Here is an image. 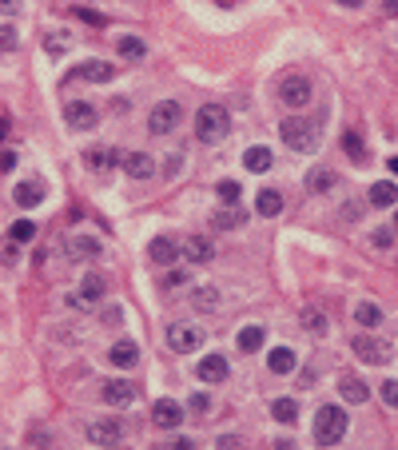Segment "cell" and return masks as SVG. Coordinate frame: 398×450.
Returning <instances> with one entry per match:
<instances>
[{
	"instance_id": "obj_1",
	"label": "cell",
	"mask_w": 398,
	"mask_h": 450,
	"mask_svg": "<svg viewBox=\"0 0 398 450\" xmlns=\"http://www.w3.org/2000/svg\"><path fill=\"white\" fill-rule=\"evenodd\" d=\"M227 132H231V112L223 104H203L195 112V136H199V144H219V140H227Z\"/></svg>"
},
{
	"instance_id": "obj_2",
	"label": "cell",
	"mask_w": 398,
	"mask_h": 450,
	"mask_svg": "<svg viewBox=\"0 0 398 450\" xmlns=\"http://www.w3.org/2000/svg\"><path fill=\"white\" fill-rule=\"evenodd\" d=\"M347 426H350L347 411L327 402V406H318V415H315V442L318 447H334V442H343Z\"/></svg>"
},
{
	"instance_id": "obj_3",
	"label": "cell",
	"mask_w": 398,
	"mask_h": 450,
	"mask_svg": "<svg viewBox=\"0 0 398 450\" xmlns=\"http://www.w3.org/2000/svg\"><path fill=\"white\" fill-rule=\"evenodd\" d=\"M279 136H283V144L291 147V152H302V156L318 152V128L311 124V120L291 116V120H283V124H279Z\"/></svg>"
},
{
	"instance_id": "obj_4",
	"label": "cell",
	"mask_w": 398,
	"mask_h": 450,
	"mask_svg": "<svg viewBox=\"0 0 398 450\" xmlns=\"http://www.w3.org/2000/svg\"><path fill=\"white\" fill-rule=\"evenodd\" d=\"M179 120H183V104H179V100H159L156 108L147 112V132L168 136V132L179 128Z\"/></svg>"
},
{
	"instance_id": "obj_5",
	"label": "cell",
	"mask_w": 398,
	"mask_h": 450,
	"mask_svg": "<svg viewBox=\"0 0 398 450\" xmlns=\"http://www.w3.org/2000/svg\"><path fill=\"white\" fill-rule=\"evenodd\" d=\"M168 347H172L175 354L199 351V347H203V331L191 327V323H172V327H168Z\"/></svg>"
},
{
	"instance_id": "obj_6",
	"label": "cell",
	"mask_w": 398,
	"mask_h": 450,
	"mask_svg": "<svg viewBox=\"0 0 398 450\" xmlns=\"http://www.w3.org/2000/svg\"><path fill=\"white\" fill-rule=\"evenodd\" d=\"M96 120H100V112H96L88 100H68V104H64V124L72 132H92Z\"/></svg>"
},
{
	"instance_id": "obj_7",
	"label": "cell",
	"mask_w": 398,
	"mask_h": 450,
	"mask_svg": "<svg viewBox=\"0 0 398 450\" xmlns=\"http://www.w3.org/2000/svg\"><path fill=\"white\" fill-rule=\"evenodd\" d=\"M311 96H315V88H311L307 76H287V80L279 84V100H283L287 108H307Z\"/></svg>"
},
{
	"instance_id": "obj_8",
	"label": "cell",
	"mask_w": 398,
	"mask_h": 450,
	"mask_svg": "<svg viewBox=\"0 0 398 450\" xmlns=\"http://www.w3.org/2000/svg\"><path fill=\"white\" fill-rule=\"evenodd\" d=\"M350 351L359 354L363 363H374V367H382V363H390V347H386L382 339H374V335H354V343H350Z\"/></svg>"
},
{
	"instance_id": "obj_9",
	"label": "cell",
	"mask_w": 398,
	"mask_h": 450,
	"mask_svg": "<svg viewBox=\"0 0 398 450\" xmlns=\"http://www.w3.org/2000/svg\"><path fill=\"white\" fill-rule=\"evenodd\" d=\"M124 438V422L120 418H92L88 422V442L96 447H116Z\"/></svg>"
},
{
	"instance_id": "obj_10",
	"label": "cell",
	"mask_w": 398,
	"mask_h": 450,
	"mask_svg": "<svg viewBox=\"0 0 398 450\" xmlns=\"http://www.w3.org/2000/svg\"><path fill=\"white\" fill-rule=\"evenodd\" d=\"M147 259L159 263V267H172L175 259H183V251H179V243L172 235H156V240L147 243Z\"/></svg>"
},
{
	"instance_id": "obj_11",
	"label": "cell",
	"mask_w": 398,
	"mask_h": 450,
	"mask_svg": "<svg viewBox=\"0 0 398 450\" xmlns=\"http://www.w3.org/2000/svg\"><path fill=\"white\" fill-rule=\"evenodd\" d=\"M120 168H124L132 179H152L156 176V160H152L147 152H124V156H120Z\"/></svg>"
},
{
	"instance_id": "obj_12",
	"label": "cell",
	"mask_w": 398,
	"mask_h": 450,
	"mask_svg": "<svg viewBox=\"0 0 398 450\" xmlns=\"http://www.w3.org/2000/svg\"><path fill=\"white\" fill-rule=\"evenodd\" d=\"M152 422L163 426V431H172V426L183 422V406H179L175 399H156V402H152Z\"/></svg>"
},
{
	"instance_id": "obj_13",
	"label": "cell",
	"mask_w": 398,
	"mask_h": 450,
	"mask_svg": "<svg viewBox=\"0 0 398 450\" xmlns=\"http://www.w3.org/2000/svg\"><path fill=\"white\" fill-rule=\"evenodd\" d=\"M100 386H104L100 395H104L108 406H132L136 402V386L127 383V379H108V383H100Z\"/></svg>"
},
{
	"instance_id": "obj_14",
	"label": "cell",
	"mask_w": 398,
	"mask_h": 450,
	"mask_svg": "<svg viewBox=\"0 0 398 450\" xmlns=\"http://www.w3.org/2000/svg\"><path fill=\"white\" fill-rule=\"evenodd\" d=\"M104 287H108V283H104V275H84V279H80V291L76 295H72V303H80V307H92V303H100V299H104Z\"/></svg>"
},
{
	"instance_id": "obj_15",
	"label": "cell",
	"mask_w": 398,
	"mask_h": 450,
	"mask_svg": "<svg viewBox=\"0 0 398 450\" xmlns=\"http://www.w3.org/2000/svg\"><path fill=\"white\" fill-rule=\"evenodd\" d=\"M179 251H183V259H191V263H211V259H215V247H211V240H203V235H183Z\"/></svg>"
},
{
	"instance_id": "obj_16",
	"label": "cell",
	"mask_w": 398,
	"mask_h": 450,
	"mask_svg": "<svg viewBox=\"0 0 398 450\" xmlns=\"http://www.w3.org/2000/svg\"><path fill=\"white\" fill-rule=\"evenodd\" d=\"M227 359H223V354H203V359H199V367H195V375H199V379H203V383H223V379H227Z\"/></svg>"
},
{
	"instance_id": "obj_17",
	"label": "cell",
	"mask_w": 398,
	"mask_h": 450,
	"mask_svg": "<svg viewBox=\"0 0 398 450\" xmlns=\"http://www.w3.org/2000/svg\"><path fill=\"white\" fill-rule=\"evenodd\" d=\"M243 224H247V211L239 204H223L219 211H211V227H219V231H235Z\"/></svg>"
},
{
	"instance_id": "obj_18",
	"label": "cell",
	"mask_w": 398,
	"mask_h": 450,
	"mask_svg": "<svg viewBox=\"0 0 398 450\" xmlns=\"http://www.w3.org/2000/svg\"><path fill=\"white\" fill-rule=\"evenodd\" d=\"M271 163H275V156H271V147H263V144L243 152V168H247V172H255V176L271 172Z\"/></svg>"
},
{
	"instance_id": "obj_19",
	"label": "cell",
	"mask_w": 398,
	"mask_h": 450,
	"mask_svg": "<svg viewBox=\"0 0 398 450\" xmlns=\"http://www.w3.org/2000/svg\"><path fill=\"white\" fill-rule=\"evenodd\" d=\"M338 395H343L347 402H354V406L370 399V390H366V383L359 379V375H343V379H338Z\"/></svg>"
},
{
	"instance_id": "obj_20",
	"label": "cell",
	"mask_w": 398,
	"mask_h": 450,
	"mask_svg": "<svg viewBox=\"0 0 398 450\" xmlns=\"http://www.w3.org/2000/svg\"><path fill=\"white\" fill-rule=\"evenodd\" d=\"M12 199L20 204V208H36V204H44V183H36V179H28V183H16V188H12Z\"/></svg>"
},
{
	"instance_id": "obj_21",
	"label": "cell",
	"mask_w": 398,
	"mask_h": 450,
	"mask_svg": "<svg viewBox=\"0 0 398 450\" xmlns=\"http://www.w3.org/2000/svg\"><path fill=\"white\" fill-rule=\"evenodd\" d=\"M108 363H116V367H136V363H140V347H136V343H127V339L111 343Z\"/></svg>"
},
{
	"instance_id": "obj_22",
	"label": "cell",
	"mask_w": 398,
	"mask_h": 450,
	"mask_svg": "<svg viewBox=\"0 0 398 450\" xmlns=\"http://www.w3.org/2000/svg\"><path fill=\"white\" fill-rule=\"evenodd\" d=\"M80 76L92 84H111L116 80V68L108 64V60H88V64H80Z\"/></svg>"
},
{
	"instance_id": "obj_23",
	"label": "cell",
	"mask_w": 398,
	"mask_h": 450,
	"mask_svg": "<svg viewBox=\"0 0 398 450\" xmlns=\"http://www.w3.org/2000/svg\"><path fill=\"white\" fill-rule=\"evenodd\" d=\"M68 251H72L76 259H100L104 247H100L96 235H72V240H68Z\"/></svg>"
},
{
	"instance_id": "obj_24",
	"label": "cell",
	"mask_w": 398,
	"mask_h": 450,
	"mask_svg": "<svg viewBox=\"0 0 398 450\" xmlns=\"http://www.w3.org/2000/svg\"><path fill=\"white\" fill-rule=\"evenodd\" d=\"M295 363H299V359H295V351H291V347H275V351L267 354L271 375H291V370H295Z\"/></svg>"
},
{
	"instance_id": "obj_25",
	"label": "cell",
	"mask_w": 398,
	"mask_h": 450,
	"mask_svg": "<svg viewBox=\"0 0 398 450\" xmlns=\"http://www.w3.org/2000/svg\"><path fill=\"white\" fill-rule=\"evenodd\" d=\"M255 211H259V215H279V211H283V195L275 192V188H263V192L255 195Z\"/></svg>"
},
{
	"instance_id": "obj_26",
	"label": "cell",
	"mask_w": 398,
	"mask_h": 450,
	"mask_svg": "<svg viewBox=\"0 0 398 450\" xmlns=\"http://www.w3.org/2000/svg\"><path fill=\"white\" fill-rule=\"evenodd\" d=\"M370 204H374V208H395V204H398V188L390 183V179H379V183L370 188Z\"/></svg>"
},
{
	"instance_id": "obj_27",
	"label": "cell",
	"mask_w": 398,
	"mask_h": 450,
	"mask_svg": "<svg viewBox=\"0 0 398 450\" xmlns=\"http://www.w3.org/2000/svg\"><path fill=\"white\" fill-rule=\"evenodd\" d=\"M84 163H88L92 172H108L111 163H120V156L108 152V147H88V152H84Z\"/></svg>"
},
{
	"instance_id": "obj_28",
	"label": "cell",
	"mask_w": 398,
	"mask_h": 450,
	"mask_svg": "<svg viewBox=\"0 0 398 450\" xmlns=\"http://www.w3.org/2000/svg\"><path fill=\"white\" fill-rule=\"evenodd\" d=\"M235 347H239L243 354L259 351V347H263V327H243V331L235 335Z\"/></svg>"
},
{
	"instance_id": "obj_29",
	"label": "cell",
	"mask_w": 398,
	"mask_h": 450,
	"mask_svg": "<svg viewBox=\"0 0 398 450\" xmlns=\"http://www.w3.org/2000/svg\"><path fill=\"white\" fill-rule=\"evenodd\" d=\"M116 48H120V56H127V60H143V56H147V44H143L140 36H120Z\"/></svg>"
},
{
	"instance_id": "obj_30",
	"label": "cell",
	"mask_w": 398,
	"mask_h": 450,
	"mask_svg": "<svg viewBox=\"0 0 398 450\" xmlns=\"http://www.w3.org/2000/svg\"><path fill=\"white\" fill-rule=\"evenodd\" d=\"M191 303H195V311H215L223 299H219V291L215 287H195L191 291Z\"/></svg>"
},
{
	"instance_id": "obj_31",
	"label": "cell",
	"mask_w": 398,
	"mask_h": 450,
	"mask_svg": "<svg viewBox=\"0 0 398 450\" xmlns=\"http://www.w3.org/2000/svg\"><path fill=\"white\" fill-rule=\"evenodd\" d=\"M271 415L291 426V422H299V406H295V399H275L271 402Z\"/></svg>"
},
{
	"instance_id": "obj_32",
	"label": "cell",
	"mask_w": 398,
	"mask_h": 450,
	"mask_svg": "<svg viewBox=\"0 0 398 450\" xmlns=\"http://www.w3.org/2000/svg\"><path fill=\"white\" fill-rule=\"evenodd\" d=\"M343 147H347V156L354 163H366V144H363L359 132H343Z\"/></svg>"
},
{
	"instance_id": "obj_33",
	"label": "cell",
	"mask_w": 398,
	"mask_h": 450,
	"mask_svg": "<svg viewBox=\"0 0 398 450\" xmlns=\"http://www.w3.org/2000/svg\"><path fill=\"white\" fill-rule=\"evenodd\" d=\"M354 319L363 323V327H379V323H382V307L379 303H359V307H354Z\"/></svg>"
},
{
	"instance_id": "obj_34",
	"label": "cell",
	"mask_w": 398,
	"mask_h": 450,
	"mask_svg": "<svg viewBox=\"0 0 398 450\" xmlns=\"http://www.w3.org/2000/svg\"><path fill=\"white\" fill-rule=\"evenodd\" d=\"M32 235H36V224H32V219H16V224L8 227V240L12 243H28Z\"/></svg>"
},
{
	"instance_id": "obj_35",
	"label": "cell",
	"mask_w": 398,
	"mask_h": 450,
	"mask_svg": "<svg viewBox=\"0 0 398 450\" xmlns=\"http://www.w3.org/2000/svg\"><path fill=\"white\" fill-rule=\"evenodd\" d=\"M302 327H307V331H315V335H323V331H327L323 311H318V307H307V311H302Z\"/></svg>"
},
{
	"instance_id": "obj_36",
	"label": "cell",
	"mask_w": 398,
	"mask_h": 450,
	"mask_svg": "<svg viewBox=\"0 0 398 450\" xmlns=\"http://www.w3.org/2000/svg\"><path fill=\"white\" fill-rule=\"evenodd\" d=\"M307 188L311 192H327V188H334V176L331 172H315V176H307Z\"/></svg>"
},
{
	"instance_id": "obj_37",
	"label": "cell",
	"mask_w": 398,
	"mask_h": 450,
	"mask_svg": "<svg viewBox=\"0 0 398 450\" xmlns=\"http://www.w3.org/2000/svg\"><path fill=\"white\" fill-rule=\"evenodd\" d=\"M215 195H219L223 204H239V183L235 179H223L219 188H215Z\"/></svg>"
},
{
	"instance_id": "obj_38",
	"label": "cell",
	"mask_w": 398,
	"mask_h": 450,
	"mask_svg": "<svg viewBox=\"0 0 398 450\" xmlns=\"http://www.w3.org/2000/svg\"><path fill=\"white\" fill-rule=\"evenodd\" d=\"M379 395H382L386 406H398V379H386V383L379 386Z\"/></svg>"
},
{
	"instance_id": "obj_39",
	"label": "cell",
	"mask_w": 398,
	"mask_h": 450,
	"mask_svg": "<svg viewBox=\"0 0 398 450\" xmlns=\"http://www.w3.org/2000/svg\"><path fill=\"white\" fill-rule=\"evenodd\" d=\"M191 411H195V415H207V411H211V399H207V390H195V395H191Z\"/></svg>"
},
{
	"instance_id": "obj_40",
	"label": "cell",
	"mask_w": 398,
	"mask_h": 450,
	"mask_svg": "<svg viewBox=\"0 0 398 450\" xmlns=\"http://www.w3.org/2000/svg\"><path fill=\"white\" fill-rule=\"evenodd\" d=\"M100 319H104V327H116V323L124 319V311H120V307H104V315H100Z\"/></svg>"
},
{
	"instance_id": "obj_41",
	"label": "cell",
	"mask_w": 398,
	"mask_h": 450,
	"mask_svg": "<svg viewBox=\"0 0 398 450\" xmlns=\"http://www.w3.org/2000/svg\"><path fill=\"white\" fill-rule=\"evenodd\" d=\"M183 283H188V271H183V267H179V271H172L168 279H163V287H183Z\"/></svg>"
},
{
	"instance_id": "obj_42",
	"label": "cell",
	"mask_w": 398,
	"mask_h": 450,
	"mask_svg": "<svg viewBox=\"0 0 398 450\" xmlns=\"http://www.w3.org/2000/svg\"><path fill=\"white\" fill-rule=\"evenodd\" d=\"M76 17L84 20V24H104V17H100V12H92V8H76Z\"/></svg>"
},
{
	"instance_id": "obj_43",
	"label": "cell",
	"mask_w": 398,
	"mask_h": 450,
	"mask_svg": "<svg viewBox=\"0 0 398 450\" xmlns=\"http://www.w3.org/2000/svg\"><path fill=\"white\" fill-rule=\"evenodd\" d=\"M390 243H395V231H386V227L374 231V247H390Z\"/></svg>"
},
{
	"instance_id": "obj_44",
	"label": "cell",
	"mask_w": 398,
	"mask_h": 450,
	"mask_svg": "<svg viewBox=\"0 0 398 450\" xmlns=\"http://www.w3.org/2000/svg\"><path fill=\"white\" fill-rule=\"evenodd\" d=\"M183 156H179V152H175V156H168V176H179V168H183Z\"/></svg>"
},
{
	"instance_id": "obj_45",
	"label": "cell",
	"mask_w": 398,
	"mask_h": 450,
	"mask_svg": "<svg viewBox=\"0 0 398 450\" xmlns=\"http://www.w3.org/2000/svg\"><path fill=\"white\" fill-rule=\"evenodd\" d=\"M44 48L52 52V56H60V52L68 48V44H64V40H56V36H48V40H44Z\"/></svg>"
},
{
	"instance_id": "obj_46",
	"label": "cell",
	"mask_w": 398,
	"mask_h": 450,
	"mask_svg": "<svg viewBox=\"0 0 398 450\" xmlns=\"http://www.w3.org/2000/svg\"><path fill=\"white\" fill-rule=\"evenodd\" d=\"M4 48H8V52L16 48V28H12V24H4Z\"/></svg>"
},
{
	"instance_id": "obj_47",
	"label": "cell",
	"mask_w": 398,
	"mask_h": 450,
	"mask_svg": "<svg viewBox=\"0 0 398 450\" xmlns=\"http://www.w3.org/2000/svg\"><path fill=\"white\" fill-rule=\"evenodd\" d=\"M0 168H4V172H12V168H16V152H12V147H4V163H0Z\"/></svg>"
},
{
	"instance_id": "obj_48",
	"label": "cell",
	"mask_w": 398,
	"mask_h": 450,
	"mask_svg": "<svg viewBox=\"0 0 398 450\" xmlns=\"http://www.w3.org/2000/svg\"><path fill=\"white\" fill-rule=\"evenodd\" d=\"M16 4H20V0H4V12H8V17L16 12Z\"/></svg>"
},
{
	"instance_id": "obj_49",
	"label": "cell",
	"mask_w": 398,
	"mask_h": 450,
	"mask_svg": "<svg viewBox=\"0 0 398 450\" xmlns=\"http://www.w3.org/2000/svg\"><path fill=\"white\" fill-rule=\"evenodd\" d=\"M338 4H347V8H359V4H366V0H338Z\"/></svg>"
},
{
	"instance_id": "obj_50",
	"label": "cell",
	"mask_w": 398,
	"mask_h": 450,
	"mask_svg": "<svg viewBox=\"0 0 398 450\" xmlns=\"http://www.w3.org/2000/svg\"><path fill=\"white\" fill-rule=\"evenodd\" d=\"M390 176H398V156H395V160H390Z\"/></svg>"
}]
</instances>
